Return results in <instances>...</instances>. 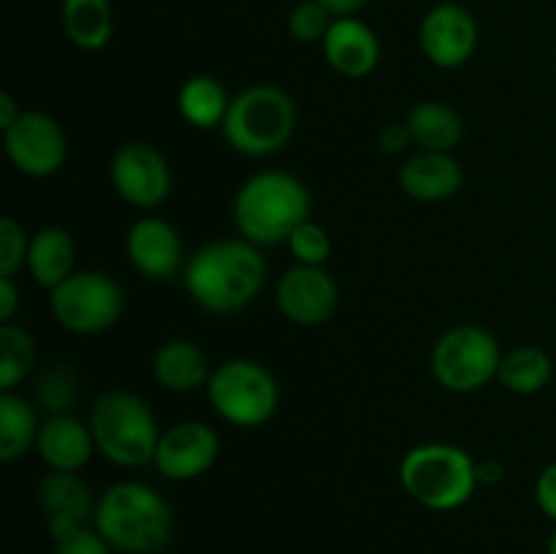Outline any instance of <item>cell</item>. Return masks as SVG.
Returning a JSON list of instances; mask_svg holds the SVG:
<instances>
[{
    "instance_id": "cell-1",
    "label": "cell",
    "mask_w": 556,
    "mask_h": 554,
    "mask_svg": "<svg viewBox=\"0 0 556 554\" xmlns=\"http://www.w3.org/2000/svg\"><path fill=\"white\" fill-rule=\"evenodd\" d=\"M185 291L201 310L231 315L250 307L266 286V259L248 239H220L195 250L182 272Z\"/></svg>"
},
{
    "instance_id": "cell-2",
    "label": "cell",
    "mask_w": 556,
    "mask_h": 554,
    "mask_svg": "<svg viewBox=\"0 0 556 554\" xmlns=\"http://www.w3.org/2000/svg\"><path fill=\"white\" fill-rule=\"evenodd\" d=\"M96 530L114 552L157 554L172 543L177 521L168 500L144 481H117L98 498Z\"/></svg>"
},
{
    "instance_id": "cell-3",
    "label": "cell",
    "mask_w": 556,
    "mask_h": 554,
    "mask_svg": "<svg viewBox=\"0 0 556 554\" xmlns=\"http://www.w3.org/2000/svg\"><path fill=\"white\" fill-rule=\"evenodd\" d=\"M313 199L296 174L266 168L244 179L233 199V226L239 237L258 248L286 244L299 223L309 221Z\"/></svg>"
},
{
    "instance_id": "cell-4",
    "label": "cell",
    "mask_w": 556,
    "mask_h": 554,
    "mask_svg": "<svg viewBox=\"0 0 556 554\" xmlns=\"http://www.w3.org/2000/svg\"><path fill=\"white\" fill-rule=\"evenodd\" d=\"M478 462L454 443H418L400 462V483L407 498L427 511H456L476 494Z\"/></svg>"
},
{
    "instance_id": "cell-5",
    "label": "cell",
    "mask_w": 556,
    "mask_h": 554,
    "mask_svg": "<svg viewBox=\"0 0 556 554\" xmlns=\"http://www.w3.org/2000/svg\"><path fill=\"white\" fill-rule=\"evenodd\" d=\"M96 451L114 467H144L155 459L161 427L152 407L125 389L103 391L90 411Z\"/></svg>"
},
{
    "instance_id": "cell-6",
    "label": "cell",
    "mask_w": 556,
    "mask_h": 554,
    "mask_svg": "<svg viewBox=\"0 0 556 554\" xmlns=\"http://www.w3.org/2000/svg\"><path fill=\"white\" fill-rule=\"evenodd\" d=\"M296 130V103L282 87L253 85L231 98L223 136L239 155L266 158L280 152Z\"/></svg>"
},
{
    "instance_id": "cell-7",
    "label": "cell",
    "mask_w": 556,
    "mask_h": 554,
    "mask_svg": "<svg viewBox=\"0 0 556 554\" xmlns=\"http://www.w3.org/2000/svg\"><path fill=\"white\" fill-rule=\"evenodd\" d=\"M206 400L226 424L255 429L275 418L280 407V386L255 358H228L212 369Z\"/></svg>"
},
{
    "instance_id": "cell-8",
    "label": "cell",
    "mask_w": 556,
    "mask_h": 554,
    "mask_svg": "<svg viewBox=\"0 0 556 554\" xmlns=\"http://www.w3.org/2000/svg\"><path fill=\"white\" fill-rule=\"evenodd\" d=\"M500 362L503 348L492 331L478 324H459L438 337L429 369L445 391L472 394L497 380Z\"/></svg>"
},
{
    "instance_id": "cell-9",
    "label": "cell",
    "mask_w": 556,
    "mask_h": 554,
    "mask_svg": "<svg viewBox=\"0 0 556 554\" xmlns=\"http://www.w3.org/2000/svg\"><path fill=\"white\" fill-rule=\"evenodd\" d=\"M49 307L54 320L71 335H101L123 315L125 293L106 272H74L49 291Z\"/></svg>"
},
{
    "instance_id": "cell-10",
    "label": "cell",
    "mask_w": 556,
    "mask_h": 554,
    "mask_svg": "<svg viewBox=\"0 0 556 554\" xmlns=\"http://www.w3.org/2000/svg\"><path fill=\"white\" fill-rule=\"evenodd\" d=\"M3 147L16 172L33 179H47L63 168L68 139L63 125L47 112L25 109L14 125L3 130Z\"/></svg>"
},
{
    "instance_id": "cell-11",
    "label": "cell",
    "mask_w": 556,
    "mask_h": 554,
    "mask_svg": "<svg viewBox=\"0 0 556 554\" xmlns=\"http://www.w3.org/2000/svg\"><path fill=\"white\" fill-rule=\"evenodd\" d=\"M109 179L125 204L136 210H155L172 193V166L157 147L128 141L117 147L109 163Z\"/></svg>"
},
{
    "instance_id": "cell-12",
    "label": "cell",
    "mask_w": 556,
    "mask_h": 554,
    "mask_svg": "<svg viewBox=\"0 0 556 554\" xmlns=\"http://www.w3.org/2000/svg\"><path fill=\"white\" fill-rule=\"evenodd\" d=\"M275 302L291 324L313 329L331 320L340 304V286L324 266L296 264L277 280Z\"/></svg>"
},
{
    "instance_id": "cell-13",
    "label": "cell",
    "mask_w": 556,
    "mask_h": 554,
    "mask_svg": "<svg viewBox=\"0 0 556 554\" xmlns=\"http://www.w3.org/2000/svg\"><path fill=\"white\" fill-rule=\"evenodd\" d=\"M220 456V438L206 421H177L161 432V443L155 451V470L168 481H195Z\"/></svg>"
},
{
    "instance_id": "cell-14",
    "label": "cell",
    "mask_w": 556,
    "mask_h": 554,
    "mask_svg": "<svg viewBox=\"0 0 556 554\" xmlns=\"http://www.w3.org/2000/svg\"><path fill=\"white\" fill-rule=\"evenodd\" d=\"M418 43L438 68H462L478 49V22L465 5L440 3L427 11L418 27Z\"/></svg>"
},
{
    "instance_id": "cell-15",
    "label": "cell",
    "mask_w": 556,
    "mask_h": 554,
    "mask_svg": "<svg viewBox=\"0 0 556 554\" xmlns=\"http://www.w3.org/2000/svg\"><path fill=\"white\" fill-rule=\"evenodd\" d=\"M125 255L141 277L161 282L182 266V239L166 217L144 215L125 234Z\"/></svg>"
},
{
    "instance_id": "cell-16",
    "label": "cell",
    "mask_w": 556,
    "mask_h": 554,
    "mask_svg": "<svg viewBox=\"0 0 556 554\" xmlns=\"http://www.w3.org/2000/svg\"><path fill=\"white\" fill-rule=\"evenodd\" d=\"M320 47L326 63L345 79H364L380 63L378 33L356 16H337Z\"/></svg>"
},
{
    "instance_id": "cell-17",
    "label": "cell",
    "mask_w": 556,
    "mask_h": 554,
    "mask_svg": "<svg viewBox=\"0 0 556 554\" xmlns=\"http://www.w3.org/2000/svg\"><path fill=\"white\" fill-rule=\"evenodd\" d=\"M400 185L410 199L421 204H440L459 193L465 185V168L454 152L416 150L402 163Z\"/></svg>"
},
{
    "instance_id": "cell-18",
    "label": "cell",
    "mask_w": 556,
    "mask_h": 554,
    "mask_svg": "<svg viewBox=\"0 0 556 554\" xmlns=\"http://www.w3.org/2000/svg\"><path fill=\"white\" fill-rule=\"evenodd\" d=\"M36 451L49 470L79 473L96 454V440L90 424L71 413H54L41 424Z\"/></svg>"
},
{
    "instance_id": "cell-19",
    "label": "cell",
    "mask_w": 556,
    "mask_h": 554,
    "mask_svg": "<svg viewBox=\"0 0 556 554\" xmlns=\"http://www.w3.org/2000/svg\"><path fill=\"white\" fill-rule=\"evenodd\" d=\"M152 375L161 389L174 394H190L195 389H206L212 378V367L206 353L190 340H168L152 356Z\"/></svg>"
},
{
    "instance_id": "cell-20",
    "label": "cell",
    "mask_w": 556,
    "mask_h": 554,
    "mask_svg": "<svg viewBox=\"0 0 556 554\" xmlns=\"http://www.w3.org/2000/svg\"><path fill=\"white\" fill-rule=\"evenodd\" d=\"M25 269L36 280V286L58 288L65 277L76 272V244L74 237L63 226H43L30 234Z\"/></svg>"
},
{
    "instance_id": "cell-21",
    "label": "cell",
    "mask_w": 556,
    "mask_h": 554,
    "mask_svg": "<svg viewBox=\"0 0 556 554\" xmlns=\"http://www.w3.org/2000/svg\"><path fill=\"white\" fill-rule=\"evenodd\" d=\"M413 144L429 152H454L465 136L459 112L443 101H421L405 117Z\"/></svg>"
},
{
    "instance_id": "cell-22",
    "label": "cell",
    "mask_w": 556,
    "mask_h": 554,
    "mask_svg": "<svg viewBox=\"0 0 556 554\" xmlns=\"http://www.w3.org/2000/svg\"><path fill=\"white\" fill-rule=\"evenodd\" d=\"M228 106H231V96L220 85V79L210 74L190 76L177 92L179 117L199 130L223 128Z\"/></svg>"
},
{
    "instance_id": "cell-23",
    "label": "cell",
    "mask_w": 556,
    "mask_h": 554,
    "mask_svg": "<svg viewBox=\"0 0 556 554\" xmlns=\"http://www.w3.org/2000/svg\"><path fill=\"white\" fill-rule=\"evenodd\" d=\"M38 503H41L47 519L63 516V519H76L87 525V519L96 516L98 500H92L90 487L79 473L49 470V476H43L38 483Z\"/></svg>"
},
{
    "instance_id": "cell-24",
    "label": "cell",
    "mask_w": 556,
    "mask_h": 554,
    "mask_svg": "<svg viewBox=\"0 0 556 554\" xmlns=\"http://www.w3.org/2000/svg\"><path fill=\"white\" fill-rule=\"evenodd\" d=\"M38 413L30 400H25L16 391H0V459L16 462L36 449Z\"/></svg>"
},
{
    "instance_id": "cell-25",
    "label": "cell",
    "mask_w": 556,
    "mask_h": 554,
    "mask_svg": "<svg viewBox=\"0 0 556 554\" xmlns=\"http://www.w3.org/2000/svg\"><path fill=\"white\" fill-rule=\"evenodd\" d=\"M63 30L74 47L96 52L112 41L114 14L109 0H63Z\"/></svg>"
},
{
    "instance_id": "cell-26",
    "label": "cell",
    "mask_w": 556,
    "mask_h": 554,
    "mask_svg": "<svg viewBox=\"0 0 556 554\" xmlns=\"http://www.w3.org/2000/svg\"><path fill=\"white\" fill-rule=\"evenodd\" d=\"M554 378V362L543 348L519 345L503 353L497 380L505 391L519 396L541 394Z\"/></svg>"
},
{
    "instance_id": "cell-27",
    "label": "cell",
    "mask_w": 556,
    "mask_h": 554,
    "mask_svg": "<svg viewBox=\"0 0 556 554\" xmlns=\"http://www.w3.org/2000/svg\"><path fill=\"white\" fill-rule=\"evenodd\" d=\"M36 364V342L16 324H0V391H14Z\"/></svg>"
},
{
    "instance_id": "cell-28",
    "label": "cell",
    "mask_w": 556,
    "mask_h": 554,
    "mask_svg": "<svg viewBox=\"0 0 556 554\" xmlns=\"http://www.w3.org/2000/svg\"><path fill=\"white\" fill-rule=\"evenodd\" d=\"M286 248L291 250V255L296 259V264L304 266H324L331 259V237L320 223H315L313 217L304 223H299L296 228L288 237Z\"/></svg>"
},
{
    "instance_id": "cell-29",
    "label": "cell",
    "mask_w": 556,
    "mask_h": 554,
    "mask_svg": "<svg viewBox=\"0 0 556 554\" xmlns=\"http://www.w3.org/2000/svg\"><path fill=\"white\" fill-rule=\"evenodd\" d=\"M334 20L337 16L326 5H320L318 0H302L288 16V30L299 43H315L324 41Z\"/></svg>"
},
{
    "instance_id": "cell-30",
    "label": "cell",
    "mask_w": 556,
    "mask_h": 554,
    "mask_svg": "<svg viewBox=\"0 0 556 554\" xmlns=\"http://www.w3.org/2000/svg\"><path fill=\"white\" fill-rule=\"evenodd\" d=\"M76 375L68 367H52L41 380H38V400L47 407L49 416L54 413H68L76 402Z\"/></svg>"
},
{
    "instance_id": "cell-31",
    "label": "cell",
    "mask_w": 556,
    "mask_h": 554,
    "mask_svg": "<svg viewBox=\"0 0 556 554\" xmlns=\"http://www.w3.org/2000/svg\"><path fill=\"white\" fill-rule=\"evenodd\" d=\"M27 248H30V237L22 223L5 215L0 221V277H14L27 264Z\"/></svg>"
},
{
    "instance_id": "cell-32",
    "label": "cell",
    "mask_w": 556,
    "mask_h": 554,
    "mask_svg": "<svg viewBox=\"0 0 556 554\" xmlns=\"http://www.w3.org/2000/svg\"><path fill=\"white\" fill-rule=\"evenodd\" d=\"M114 549L109 546L106 538L96 530V527H81L76 536L65 538V541L54 543V554H112Z\"/></svg>"
},
{
    "instance_id": "cell-33",
    "label": "cell",
    "mask_w": 556,
    "mask_h": 554,
    "mask_svg": "<svg viewBox=\"0 0 556 554\" xmlns=\"http://www.w3.org/2000/svg\"><path fill=\"white\" fill-rule=\"evenodd\" d=\"M532 494H535V503L538 508H541V514L556 525V462H552V465H546L538 473Z\"/></svg>"
},
{
    "instance_id": "cell-34",
    "label": "cell",
    "mask_w": 556,
    "mask_h": 554,
    "mask_svg": "<svg viewBox=\"0 0 556 554\" xmlns=\"http://www.w3.org/2000/svg\"><path fill=\"white\" fill-rule=\"evenodd\" d=\"M413 136L407 123H389L378 136V147L386 155H402V152L410 150Z\"/></svg>"
},
{
    "instance_id": "cell-35",
    "label": "cell",
    "mask_w": 556,
    "mask_h": 554,
    "mask_svg": "<svg viewBox=\"0 0 556 554\" xmlns=\"http://www.w3.org/2000/svg\"><path fill=\"white\" fill-rule=\"evenodd\" d=\"M20 288L14 277H0V324H14V315L20 310Z\"/></svg>"
},
{
    "instance_id": "cell-36",
    "label": "cell",
    "mask_w": 556,
    "mask_h": 554,
    "mask_svg": "<svg viewBox=\"0 0 556 554\" xmlns=\"http://www.w3.org/2000/svg\"><path fill=\"white\" fill-rule=\"evenodd\" d=\"M25 112V109L20 106V103L14 101V96L11 92H0V128H9V125L16 123V117Z\"/></svg>"
},
{
    "instance_id": "cell-37",
    "label": "cell",
    "mask_w": 556,
    "mask_h": 554,
    "mask_svg": "<svg viewBox=\"0 0 556 554\" xmlns=\"http://www.w3.org/2000/svg\"><path fill=\"white\" fill-rule=\"evenodd\" d=\"M478 483L481 487H494V483L503 481V465L494 459H481L478 462Z\"/></svg>"
},
{
    "instance_id": "cell-38",
    "label": "cell",
    "mask_w": 556,
    "mask_h": 554,
    "mask_svg": "<svg viewBox=\"0 0 556 554\" xmlns=\"http://www.w3.org/2000/svg\"><path fill=\"white\" fill-rule=\"evenodd\" d=\"M318 3L326 5L334 16H353L358 14L369 0H318Z\"/></svg>"
},
{
    "instance_id": "cell-39",
    "label": "cell",
    "mask_w": 556,
    "mask_h": 554,
    "mask_svg": "<svg viewBox=\"0 0 556 554\" xmlns=\"http://www.w3.org/2000/svg\"><path fill=\"white\" fill-rule=\"evenodd\" d=\"M546 554H556V527H554L552 538H548V546H546Z\"/></svg>"
}]
</instances>
